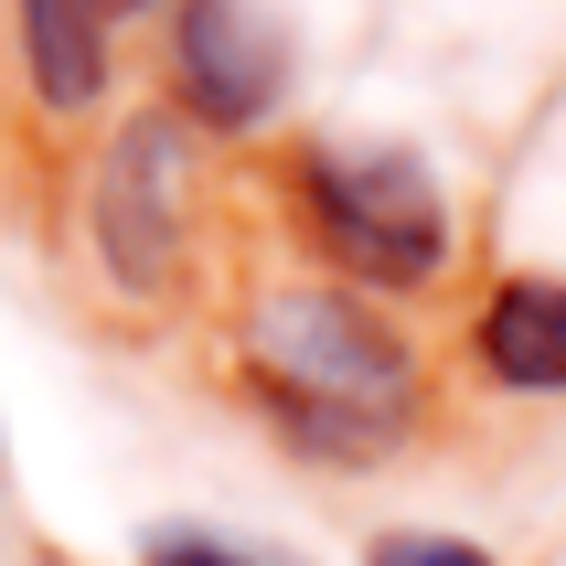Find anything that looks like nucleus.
Instances as JSON below:
<instances>
[{"instance_id":"nucleus-5","label":"nucleus","mask_w":566,"mask_h":566,"mask_svg":"<svg viewBox=\"0 0 566 566\" xmlns=\"http://www.w3.org/2000/svg\"><path fill=\"white\" fill-rule=\"evenodd\" d=\"M481 364L513 396H566V279H513L481 311Z\"/></svg>"},{"instance_id":"nucleus-8","label":"nucleus","mask_w":566,"mask_h":566,"mask_svg":"<svg viewBox=\"0 0 566 566\" xmlns=\"http://www.w3.org/2000/svg\"><path fill=\"white\" fill-rule=\"evenodd\" d=\"M150 566H247V556H224V545H203V535H160Z\"/></svg>"},{"instance_id":"nucleus-2","label":"nucleus","mask_w":566,"mask_h":566,"mask_svg":"<svg viewBox=\"0 0 566 566\" xmlns=\"http://www.w3.org/2000/svg\"><path fill=\"white\" fill-rule=\"evenodd\" d=\"M300 182H311V224L332 235V256L353 279L417 289L449 256V203L417 150H311Z\"/></svg>"},{"instance_id":"nucleus-6","label":"nucleus","mask_w":566,"mask_h":566,"mask_svg":"<svg viewBox=\"0 0 566 566\" xmlns=\"http://www.w3.org/2000/svg\"><path fill=\"white\" fill-rule=\"evenodd\" d=\"M22 64L54 118L96 107V86H107V0H22Z\"/></svg>"},{"instance_id":"nucleus-7","label":"nucleus","mask_w":566,"mask_h":566,"mask_svg":"<svg viewBox=\"0 0 566 566\" xmlns=\"http://www.w3.org/2000/svg\"><path fill=\"white\" fill-rule=\"evenodd\" d=\"M375 566H492L481 545H439V535H396V545H375Z\"/></svg>"},{"instance_id":"nucleus-4","label":"nucleus","mask_w":566,"mask_h":566,"mask_svg":"<svg viewBox=\"0 0 566 566\" xmlns=\"http://www.w3.org/2000/svg\"><path fill=\"white\" fill-rule=\"evenodd\" d=\"M171 75L214 128H256L289 86V43L256 0H182V43H171Z\"/></svg>"},{"instance_id":"nucleus-3","label":"nucleus","mask_w":566,"mask_h":566,"mask_svg":"<svg viewBox=\"0 0 566 566\" xmlns=\"http://www.w3.org/2000/svg\"><path fill=\"white\" fill-rule=\"evenodd\" d=\"M96 256L128 300H160L192 247V139L182 118H128L96 160Z\"/></svg>"},{"instance_id":"nucleus-1","label":"nucleus","mask_w":566,"mask_h":566,"mask_svg":"<svg viewBox=\"0 0 566 566\" xmlns=\"http://www.w3.org/2000/svg\"><path fill=\"white\" fill-rule=\"evenodd\" d=\"M247 375L311 460H385L417 428V353L332 289H268L256 300Z\"/></svg>"}]
</instances>
